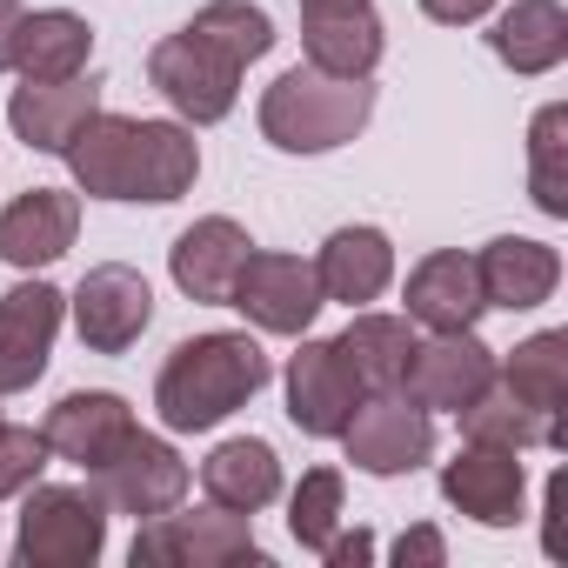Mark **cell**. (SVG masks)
<instances>
[{
  "label": "cell",
  "instance_id": "7a4b0ae2",
  "mask_svg": "<svg viewBox=\"0 0 568 568\" xmlns=\"http://www.w3.org/2000/svg\"><path fill=\"white\" fill-rule=\"evenodd\" d=\"M375 121V81H335L315 68H288L261 94V134L281 154H328L348 148Z\"/></svg>",
  "mask_w": 568,
  "mask_h": 568
},
{
  "label": "cell",
  "instance_id": "ac0fdd59",
  "mask_svg": "<svg viewBox=\"0 0 568 568\" xmlns=\"http://www.w3.org/2000/svg\"><path fill=\"white\" fill-rule=\"evenodd\" d=\"M475 274H481V302L488 308H508V315H528L541 302H555L561 288V254L548 241H528V234H501L475 254Z\"/></svg>",
  "mask_w": 568,
  "mask_h": 568
},
{
  "label": "cell",
  "instance_id": "d4e9b609",
  "mask_svg": "<svg viewBox=\"0 0 568 568\" xmlns=\"http://www.w3.org/2000/svg\"><path fill=\"white\" fill-rule=\"evenodd\" d=\"M201 488H207L214 508L261 515V508L281 495V455H274L261 435H234V442H221V448L201 462Z\"/></svg>",
  "mask_w": 568,
  "mask_h": 568
},
{
  "label": "cell",
  "instance_id": "83f0119b",
  "mask_svg": "<svg viewBox=\"0 0 568 568\" xmlns=\"http://www.w3.org/2000/svg\"><path fill=\"white\" fill-rule=\"evenodd\" d=\"M88 54H94V28L68 8H41L21 21L14 74L21 81H74V74H88Z\"/></svg>",
  "mask_w": 568,
  "mask_h": 568
},
{
  "label": "cell",
  "instance_id": "4316f807",
  "mask_svg": "<svg viewBox=\"0 0 568 568\" xmlns=\"http://www.w3.org/2000/svg\"><path fill=\"white\" fill-rule=\"evenodd\" d=\"M495 382H501L521 408H535V415H548V422L568 428V328L528 335L508 362H495Z\"/></svg>",
  "mask_w": 568,
  "mask_h": 568
},
{
  "label": "cell",
  "instance_id": "74e56055",
  "mask_svg": "<svg viewBox=\"0 0 568 568\" xmlns=\"http://www.w3.org/2000/svg\"><path fill=\"white\" fill-rule=\"evenodd\" d=\"M561 501H568V475L548 481V515H561ZM548 555H561V528L555 521H548Z\"/></svg>",
  "mask_w": 568,
  "mask_h": 568
},
{
  "label": "cell",
  "instance_id": "e0dca14e",
  "mask_svg": "<svg viewBox=\"0 0 568 568\" xmlns=\"http://www.w3.org/2000/svg\"><path fill=\"white\" fill-rule=\"evenodd\" d=\"M81 234V201L61 194V187H28L0 207V261L34 274V267H54Z\"/></svg>",
  "mask_w": 568,
  "mask_h": 568
},
{
  "label": "cell",
  "instance_id": "8fae6325",
  "mask_svg": "<svg viewBox=\"0 0 568 568\" xmlns=\"http://www.w3.org/2000/svg\"><path fill=\"white\" fill-rule=\"evenodd\" d=\"M488 382H495V348H481L475 328H455V335L415 342L408 375H402V395L415 408H428V415H462Z\"/></svg>",
  "mask_w": 568,
  "mask_h": 568
},
{
  "label": "cell",
  "instance_id": "836d02e7",
  "mask_svg": "<svg viewBox=\"0 0 568 568\" xmlns=\"http://www.w3.org/2000/svg\"><path fill=\"white\" fill-rule=\"evenodd\" d=\"M388 555H395L402 568H408V561H422V568H442V561H448V541H442V528H402Z\"/></svg>",
  "mask_w": 568,
  "mask_h": 568
},
{
  "label": "cell",
  "instance_id": "f1b7e54d",
  "mask_svg": "<svg viewBox=\"0 0 568 568\" xmlns=\"http://www.w3.org/2000/svg\"><path fill=\"white\" fill-rule=\"evenodd\" d=\"M455 422H462V442H488V448H568V428L521 408L501 382H488Z\"/></svg>",
  "mask_w": 568,
  "mask_h": 568
},
{
  "label": "cell",
  "instance_id": "8d00e7d4",
  "mask_svg": "<svg viewBox=\"0 0 568 568\" xmlns=\"http://www.w3.org/2000/svg\"><path fill=\"white\" fill-rule=\"evenodd\" d=\"M21 21H28L21 0H0V74H14V41H21Z\"/></svg>",
  "mask_w": 568,
  "mask_h": 568
},
{
  "label": "cell",
  "instance_id": "d6986e66",
  "mask_svg": "<svg viewBox=\"0 0 568 568\" xmlns=\"http://www.w3.org/2000/svg\"><path fill=\"white\" fill-rule=\"evenodd\" d=\"M315 281H322V302L368 308L395 281V241L382 227H335L315 254Z\"/></svg>",
  "mask_w": 568,
  "mask_h": 568
},
{
  "label": "cell",
  "instance_id": "484cf974",
  "mask_svg": "<svg viewBox=\"0 0 568 568\" xmlns=\"http://www.w3.org/2000/svg\"><path fill=\"white\" fill-rule=\"evenodd\" d=\"M128 154H134V114H108V108H94L61 148V161L74 168V187L94 201H128Z\"/></svg>",
  "mask_w": 568,
  "mask_h": 568
},
{
  "label": "cell",
  "instance_id": "2e32d148",
  "mask_svg": "<svg viewBox=\"0 0 568 568\" xmlns=\"http://www.w3.org/2000/svg\"><path fill=\"white\" fill-rule=\"evenodd\" d=\"M134 428H141L134 408H128L121 395H108V388H74V395H61V402L48 408V422H41L48 455L74 462V468H88V475H94Z\"/></svg>",
  "mask_w": 568,
  "mask_h": 568
},
{
  "label": "cell",
  "instance_id": "f35d334b",
  "mask_svg": "<svg viewBox=\"0 0 568 568\" xmlns=\"http://www.w3.org/2000/svg\"><path fill=\"white\" fill-rule=\"evenodd\" d=\"M348 8H368V0H302V14H348Z\"/></svg>",
  "mask_w": 568,
  "mask_h": 568
},
{
  "label": "cell",
  "instance_id": "6da1fadb",
  "mask_svg": "<svg viewBox=\"0 0 568 568\" xmlns=\"http://www.w3.org/2000/svg\"><path fill=\"white\" fill-rule=\"evenodd\" d=\"M267 355L254 335H194L181 342L161 375H154V408H161V428L174 435H201V428H221L234 408H247L261 388H267Z\"/></svg>",
  "mask_w": 568,
  "mask_h": 568
},
{
  "label": "cell",
  "instance_id": "f546056e",
  "mask_svg": "<svg viewBox=\"0 0 568 568\" xmlns=\"http://www.w3.org/2000/svg\"><path fill=\"white\" fill-rule=\"evenodd\" d=\"M187 34H194V41H207V48H214L221 61H234L241 74L274 48V21L254 8V0H207V8L187 21Z\"/></svg>",
  "mask_w": 568,
  "mask_h": 568
},
{
  "label": "cell",
  "instance_id": "277c9868",
  "mask_svg": "<svg viewBox=\"0 0 568 568\" xmlns=\"http://www.w3.org/2000/svg\"><path fill=\"white\" fill-rule=\"evenodd\" d=\"M134 568H234V561H261V541H254V515H234V508H168V515H148L134 528V548H128Z\"/></svg>",
  "mask_w": 568,
  "mask_h": 568
},
{
  "label": "cell",
  "instance_id": "4fadbf2b",
  "mask_svg": "<svg viewBox=\"0 0 568 568\" xmlns=\"http://www.w3.org/2000/svg\"><path fill=\"white\" fill-rule=\"evenodd\" d=\"M355 402H362V382L348 375L335 342H308L302 335V348L288 355V422L302 435H315V442H335L348 428Z\"/></svg>",
  "mask_w": 568,
  "mask_h": 568
},
{
  "label": "cell",
  "instance_id": "5bb4252c",
  "mask_svg": "<svg viewBox=\"0 0 568 568\" xmlns=\"http://www.w3.org/2000/svg\"><path fill=\"white\" fill-rule=\"evenodd\" d=\"M402 302H408V322L428 328V335H455V328H475V322L488 315L475 254H462V247H435V254H422V261L408 267Z\"/></svg>",
  "mask_w": 568,
  "mask_h": 568
},
{
  "label": "cell",
  "instance_id": "ba28073f",
  "mask_svg": "<svg viewBox=\"0 0 568 568\" xmlns=\"http://www.w3.org/2000/svg\"><path fill=\"white\" fill-rule=\"evenodd\" d=\"M335 442L348 448V462L362 475H382L388 481V475H415L435 455V422L408 395H362L355 415H348V428Z\"/></svg>",
  "mask_w": 568,
  "mask_h": 568
},
{
  "label": "cell",
  "instance_id": "9c48e42d",
  "mask_svg": "<svg viewBox=\"0 0 568 568\" xmlns=\"http://www.w3.org/2000/svg\"><path fill=\"white\" fill-rule=\"evenodd\" d=\"M68 315H74L88 355H128L148 335V322H154V295H148L141 267L101 261V267L81 274V288L68 295Z\"/></svg>",
  "mask_w": 568,
  "mask_h": 568
},
{
  "label": "cell",
  "instance_id": "d6a6232c",
  "mask_svg": "<svg viewBox=\"0 0 568 568\" xmlns=\"http://www.w3.org/2000/svg\"><path fill=\"white\" fill-rule=\"evenodd\" d=\"M48 468V435L41 428H14V422H0V501L8 495H28Z\"/></svg>",
  "mask_w": 568,
  "mask_h": 568
},
{
  "label": "cell",
  "instance_id": "52a82bcc",
  "mask_svg": "<svg viewBox=\"0 0 568 568\" xmlns=\"http://www.w3.org/2000/svg\"><path fill=\"white\" fill-rule=\"evenodd\" d=\"M148 81H154L161 101H168L181 121H194V128L227 121L234 101H241V68L221 61V54H214L207 41H194L187 28L168 34V41H154V54H148Z\"/></svg>",
  "mask_w": 568,
  "mask_h": 568
},
{
  "label": "cell",
  "instance_id": "44dd1931",
  "mask_svg": "<svg viewBox=\"0 0 568 568\" xmlns=\"http://www.w3.org/2000/svg\"><path fill=\"white\" fill-rule=\"evenodd\" d=\"M201 174V148L187 121H134V154H128V201H181Z\"/></svg>",
  "mask_w": 568,
  "mask_h": 568
},
{
  "label": "cell",
  "instance_id": "4dcf8cb0",
  "mask_svg": "<svg viewBox=\"0 0 568 568\" xmlns=\"http://www.w3.org/2000/svg\"><path fill=\"white\" fill-rule=\"evenodd\" d=\"M528 194L548 221H568V108L548 101L528 128Z\"/></svg>",
  "mask_w": 568,
  "mask_h": 568
},
{
  "label": "cell",
  "instance_id": "d590c367",
  "mask_svg": "<svg viewBox=\"0 0 568 568\" xmlns=\"http://www.w3.org/2000/svg\"><path fill=\"white\" fill-rule=\"evenodd\" d=\"M322 561H328V568L375 561V535H368V528H355V535H342V528H335V535H328V548H322Z\"/></svg>",
  "mask_w": 568,
  "mask_h": 568
},
{
  "label": "cell",
  "instance_id": "9a60e30c",
  "mask_svg": "<svg viewBox=\"0 0 568 568\" xmlns=\"http://www.w3.org/2000/svg\"><path fill=\"white\" fill-rule=\"evenodd\" d=\"M247 247H254V241H247V227H241L234 214H201V221L181 227L174 247H168L174 288H181L187 302H201V308H227V288H234Z\"/></svg>",
  "mask_w": 568,
  "mask_h": 568
},
{
  "label": "cell",
  "instance_id": "3957f363",
  "mask_svg": "<svg viewBox=\"0 0 568 568\" xmlns=\"http://www.w3.org/2000/svg\"><path fill=\"white\" fill-rule=\"evenodd\" d=\"M108 548V501L94 495V481H34L28 508H21V535H14V561L21 568H94Z\"/></svg>",
  "mask_w": 568,
  "mask_h": 568
},
{
  "label": "cell",
  "instance_id": "e575fe53",
  "mask_svg": "<svg viewBox=\"0 0 568 568\" xmlns=\"http://www.w3.org/2000/svg\"><path fill=\"white\" fill-rule=\"evenodd\" d=\"M422 14L435 28H468V21H488L495 14V0H422Z\"/></svg>",
  "mask_w": 568,
  "mask_h": 568
},
{
  "label": "cell",
  "instance_id": "cb8c5ba5",
  "mask_svg": "<svg viewBox=\"0 0 568 568\" xmlns=\"http://www.w3.org/2000/svg\"><path fill=\"white\" fill-rule=\"evenodd\" d=\"M382 21L375 8H348V14H302V54L315 74L335 81H368L382 68Z\"/></svg>",
  "mask_w": 568,
  "mask_h": 568
},
{
  "label": "cell",
  "instance_id": "603a6c76",
  "mask_svg": "<svg viewBox=\"0 0 568 568\" xmlns=\"http://www.w3.org/2000/svg\"><path fill=\"white\" fill-rule=\"evenodd\" d=\"M488 48L515 74H555L568 61V8L561 0H515L508 14H495Z\"/></svg>",
  "mask_w": 568,
  "mask_h": 568
},
{
  "label": "cell",
  "instance_id": "7c38bea8",
  "mask_svg": "<svg viewBox=\"0 0 568 568\" xmlns=\"http://www.w3.org/2000/svg\"><path fill=\"white\" fill-rule=\"evenodd\" d=\"M61 315H68V295L54 281H21V288L0 295V395H21L48 375Z\"/></svg>",
  "mask_w": 568,
  "mask_h": 568
},
{
  "label": "cell",
  "instance_id": "8992f818",
  "mask_svg": "<svg viewBox=\"0 0 568 568\" xmlns=\"http://www.w3.org/2000/svg\"><path fill=\"white\" fill-rule=\"evenodd\" d=\"M94 495L108 501V515H134V521H148V515H168V508H181V495H187V462L174 455V442H161V435H148V428H134L94 475Z\"/></svg>",
  "mask_w": 568,
  "mask_h": 568
},
{
  "label": "cell",
  "instance_id": "30bf717a",
  "mask_svg": "<svg viewBox=\"0 0 568 568\" xmlns=\"http://www.w3.org/2000/svg\"><path fill=\"white\" fill-rule=\"evenodd\" d=\"M442 501L481 528H515L528 508V468L521 448H488V442H462L455 462H442Z\"/></svg>",
  "mask_w": 568,
  "mask_h": 568
},
{
  "label": "cell",
  "instance_id": "1f68e13d",
  "mask_svg": "<svg viewBox=\"0 0 568 568\" xmlns=\"http://www.w3.org/2000/svg\"><path fill=\"white\" fill-rule=\"evenodd\" d=\"M348 501V481H342V468H308L302 475V488L288 495V535L308 548V555H322L328 548V535L342 528V508Z\"/></svg>",
  "mask_w": 568,
  "mask_h": 568
},
{
  "label": "cell",
  "instance_id": "7402d4cb",
  "mask_svg": "<svg viewBox=\"0 0 568 568\" xmlns=\"http://www.w3.org/2000/svg\"><path fill=\"white\" fill-rule=\"evenodd\" d=\"M335 355L348 362L362 395H402V375H408V355H415V322L355 308V322L335 335Z\"/></svg>",
  "mask_w": 568,
  "mask_h": 568
},
{
  "label": "cell",
  "instance_id": "5b68a950",
  "mask_svg": "<svg viewBox=\"0 0 568 568\" xmlns=\"http://www.w3.org/2000/svg\"><path fill=\"white\" fill-rule=\"evenodd\" d=\"M227 308H241L247 328H261V335H295L302 342L328 302H322L315 261L281 254V247H247L234 288H227Z\"/></svg>",
  "mask_w": 568,
  "mask_h": 568
},
{
  "label": "cell",
  "instance_id": "ffe728a7",
  "mask_svg": "<svg viewBox=\"0 0 568 568\" xmlns=\"http://www.w3.org/2000/svg\"><path fill=\"white\" fill-rule=\"evenodd\" d=\"M94 108H101V88H94L88 74H74V81H21V88L8 94V128L21 134V148L61 154V148L74 141V128H81Z\"/></svg>",
  "mask_w": 568,
  "mask_h": 568
}]
</instances>
